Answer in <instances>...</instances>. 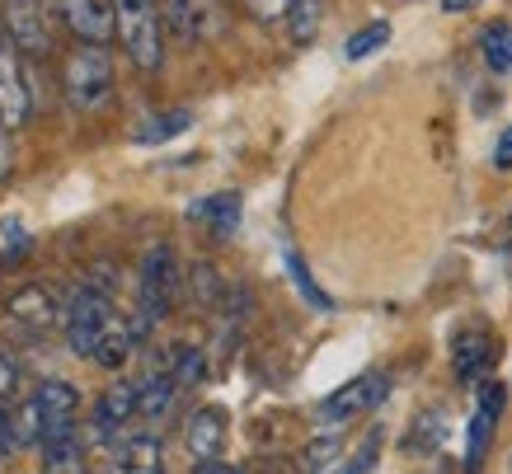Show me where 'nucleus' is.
I'll return each mask as SVG.
<instances>
[{
    "instance_id": "obj_32",
    "label": "nucleus",
    "mask_w": 512,
    "mask_h": 474,
    "mask_svg": "<svg viewBox=\"0 0 512 474\" xmlns=\"http://www.w3.org/2000/svg\"><path fill=\"white\" fill-rule=\"evenodd\" d=\"M19 385H24V371H19V362L10 352L0 348V399H15Z\"/></svg>"
},
{
    "instance_id": "obj_31",
    "label": "nucleus",
    "mask_w": 512,
    "mask_h": 474,
    "mask_svg": "<svg viewBox=\"0 0 512 474\" xmlns=\"http://www.w3.org/2000/svg\"><path fill=\"white\" fill-rule=\"evenodd\" d=\"M259 24H287V0H240Z\"/></svg>"
},
{
    "instance_id": "obj_17",
    "label": "nucleus",
    "mask_w": 512,
    "mask_h": 474,
    "mask_svg": "<svg viewBox=\"0 0 512 474\" xmlns=\"http://www.w3.org/2000/svg\"><path fill=\"white\" fill-rule=\"evenodd\" d=\"M137 329H132V320H127V315H113L109 320V329H104V338H99V348H94V357L90 362H99V367L104 371H118L127 362V357H132V352H137Z\"/></svg>"
},
{
    "instance_id": "obj_14",
    "label": "nucleus",
    "mask_w": 512,
    "mask_h": 474,
    "mask_svg": "<svg viewBox=\"0 0 512 474\" xmlns=\"http://www.w3.org/2000/svg\"><path fill=\"white\" fill-rule=\"evenodd\" d=\"M188 221H198L212 240H231L240 230V193H212L188 207Z\"/></svg>"
},
{
    "instance_id": "obj_30",
    "label": "nucleus",
    "mask_w": 512,
    "mask_h": 474,
    "mask_svg": "<svg viewBox=\"0 0 512 474\" xmlns=\"http://www.w3.org/2000/svg\"><path fill=\"white\" fill-rule=\"evenodd\" d=\"M447 437V428H442V413H423L419 423H414V432H409V451H437V442Z\"/></svg>"
},
{
    "instance_id": "obj_24",
    "label": "nucleus",
    "mask_w": 512,
    "mask_h": 474,
    "mask_svg": "<svg viewBox=\"0 0 512 474\" xmlns=\"http://www.w3.org/2000/svg\"><path fill=\"white\" fill-rule=\"evenodd\" d=\"M386 43H390V24H386V19H372V24H362L357 33H348L343 57H348V62H367V57H372V52H381Z\"/></svg>"
},
{
    "instance_id": "obj_21",
    "label": "nucleus",
    "mask_w": 512,
    "mask_h": 474,
    "mask_svg": "<svg viewBox=\"0 0 512 474\" xmlns=\"http://www.w3.org/2000/svg\"><path fill=\"white\" fill-rule=\"evenodd\" d=\"M156 10H160V19H165V29H170L174 38H184V43L202 38V29H207L202 0H156Z\"/></svg>"
},
{
    "instance_id": "obj_15",
    "label": "nucleus",
    "mask_w": 512,
    "mask_h": 474,
    "mask_svg": "<svg viewBox=\"0 0 512 474\" xmlns=\"http://www.w3.org/2000/svg\"><path fill=\"white\" fill-rule=\"evenodd\" d=\"M160 437L156 432H137V437H123V442L113 446V474H160Z\"/></svg>"
},
{
    "instance_id": "obj_4",
    "label": "nucleus",
    "mask_w": 512,
    "mask_h": 474,
    "mask_svg": "<svg viewBox=\"0 0 512 474\" xmlns=\"http://www.w3.org/2000/svg\"><path fill=\"white\" fill-rule=\"evenodd\" d=\"M113 315H118L113 296H104V291H94V287H80L66 301V320H62L66 348L76 352V357H94V348H99V338H104Z\"/></svg>"
},
{
    "instance_id": "obj_39",
    "label": "nucleus",
    "mask_w": 512,
    "mask_h": 474,
    "mask_svg": "<svg viewBox=\"0 0 512 474\" xmlns=\"http://www.w3.org/2000/svg\"><path fill=\"white\" fill-rule=\"evenodd\" d=\"M0 137H10V132H5V123H0Z\"/></svg>"
},
{
    "instance_id": "obj_18",
    "label": "nucleus",
    "mask_w": 512,
    "mask_h": 474,
    "mask_svg": "<svg viewBox=\"0 0 512 474\" xmlns=\"http://www.w3.org/2000/svg\"><path fill=\"white\" fill-rule=\"evenodd\" d=\"M174 395H179V381H174L170 371H165V367L151 371V376L137 385V418H146V423H160V418L170 413Z\"/></svg>"
},
{
    "instance_id": "obj_38",
    "label": "nucleus",
    "mask_w": 512,
    "mask_h": 474,
    "mask_svg": "<svg viewBox=\"0 0 512 474\" xmlns=\"http://www.w3.org/2000/svg\"><path fill=\"white\" fill-rule=\"evenodd\" d=\"M475 5H484V0H442L447 15H466V10H475Z\"/></svg>"
},
{
    "instance_id": "obj_8",
    "label": "nucleus",
    "mask_w": 512,
    "mask_h": 474,
    "mask_svg": "<svg viewBox=\"0 0 512 474\" xmlns=\"http://www.w3.org/2000/svg\"><path fill=\"white\" fill-rule=\"evenodd\" d=\"M33 113V94L24 80V62H19L15 43H0V123L5 132H19Z\"/></svg>"
},
{
    "instance_id": "obj_13",
    "label": "nucleus",
    "mask_w": 512,
    "mask_h": 474,
    "mask_svg": "<svg viewBox=\"0 0 512 474\" xmlns=\"http://www.w3.org/2000/svg\"><path fill=\"white\" fill-rule=\"evenodd\" d=\"M184 446L193 460H217L221 446H226V409L207 404L184 423Z\"/></svg>"
},
{
    "instance_id": "obj_35",
    "label": "nucleus",
    "mask_w": 512,
    "mask_h": 474,
    "mask_svg": "<svg viewBox=\"0 0 512 474\" xmlns=\"http://www.w3.org/2000/svg\"><path fill=\"white\" fill-rule=\"evenodd\" d=\"M193 474H245V470H240V465H231V460H198V470H193Z\"/></svg>"
},
{
    "instance_id": "obj_11",
    "label": "nucleus",
    "mask_w": 512,
    "mask_h": 474,
    "mask_svg": "<svg viewBox=\"0 0 512 474\" xmlns=\"http://www.w3.org/2000/svg\"><path fill=\"white\" fill-rule=\"evenodd\" d=\"M132 418H137V385L113 381L109 390L99 395V404H94L90 428H94V437H99V442H113V437H118Z\"/></svg>"
},
{
    "instance_id": "obj_1",
    "label": "nucleus",
    "mask_w": 512,
    "mask_h": 474,
    "mask_svg": "<svg viewBox=\"0 0 512 474\" xmlns=\"http://www.w3.org/2000/svg\"><path fill=\"white\" fill-rule=\"evenodd\" d=\"M113 19H118V43H123L127 62L141 76H156L165 66V19H160L156 0H113Z\"/></svg>"
},
{
    "instance_id": "obj_5",
    "label": "nucleus",
    "mask_w": 512,
    "mask_h": 474,
    "mask_svg": "<svg viewBox=\"0 0 512 474\" xmlns=\"http://www.w3.org/2000/svg\"><path fill=\"white\" fill-rule=\"evenodd\" d=\"M386 395H390L386 371H362V376H353L343 390H334V395L320 404V423H325V432H339V423H348V418H357V413L376 409Z\"/></svg>"
},
{
    "instance_id": "obj_22",
    "label": "nucleus",
    "mask_w": 512,
    "mask_h": 474,
    "mask_svg": "<svg viewBox=\"0 0 512 474\" xmlns=\"http://www.w3.org/2000/svg\"><path fill=\"white\" fill-rule=\"evenodd\" d=\"M480 52H484V66L494 71V76H508L512 71V24H489L480 33Z\"/></svg>"
},
{
    "instance_id": "obj_20",
    "label": "nucleus",
    "mask_w": 512,
    "mask_h": 474,
    "mask_svg": "<svg viewBox=\"0 0 512 474\" xmlns=\"http://www.w3.org/2000/svg\"><path fill=\"white\" fill-rule=\"evenodd\" d=\"M43 470L47 474H85V442L80 432H62L43 442Z\"/></svg>"
},
{
    "instance_id": "obj_34",
    "label": "nucleus",
    "mask_w": 512,
    "mask_h": 474,
    "mask_svg": "<svg viewBox=\"0 0 512 474\" xmlns=\"http://www.w3.org/2000/svg\"><path fill=\"white\" fill-rule=\"evenodd\" d=\"M15 423H10V413L0 409V456H10V451H15Z\"/></svg>"
},
{
    "instance_id": "obj_12",
    "label": "nucleus",
    "mask_w": 512,
    "mask_h": 474,
    "mask_svg": "<svg viewBox=\"0 0 512 474\" xmlns=\"http://www.w3.org/2000/svg\"><path fill=\"white\" fill-rule=\"evenodd\" d=\"M38 404H43V423L47 437H62V432H76V413H80V390L71 381H43L38 390ZM43 437V442H47Z\"/></svg>"
},
{
    "instance_id": "obj_25",
    "label": "nucleus",
    "mask_w": 512,
    "mask_h": 474,
    "mask_svg": "<svg viewBox=\"0 0 512 474\" xmlns=\"http://www.w3.org/2000/svg\"><path fill=\"white\" fill-rule=\"evenodd\" d=\"M10 423H15V442L19 446H43L47 423H43V404H38V395L24 399V404L10 413Z\"/></svg>"
},
{
    "instance_id": "obj_3",
    "label": "nucleus",
    "mask_w": 512,
    "mask_h": 474,
    "mask_svg": "<svg viewBox=\"0 0 512 474\" xmlns=\"http://www.w3.org/2000/svg\"><path fill=\"white\" fill-rule=\"evenodd\" d=\"M179 287H184V277H179L174 249L170 245L146 249L141 273H137V320L160 324L174 310V301H179Z\"/></svg>"
},
{
    "instance_id": "obj_27",
    "label": "nucleus",
    "mask_w": 512,
    "mask_h": 474,
    "mask_svg": "<svg viewBox=\"0 0 512 474\" xmlns=\"http://www.w3.org/2000/svg\"><path fill=\"white\" fill-rule=\"evenodd\" d=\"M287 277H292V287L301 291V301L315 310H334V301H329V291H320V282L311 277V268L301 263V254H287Z\"/></svg>"
},
{
    "instance_id": "obj_16",
    "label": "nucleus",
    "mask_w": 512,
    "mask_h": 474,
    "mask_svg": "<svg viewBox=\"0 0 512 474\" xmlns=\"http://www.w3.org/2000/svg\"><path fill=\"white\" fill-rule=\"evenodd\" d=\"M494 357H498L494 338L484 334V329H466V334L456 338V352H451V367H456V376H461V381H480L484 371L494 367Z\"/></svg>"
},
{
    "instance_id": "obj_28",
    "label": "nucleus",
    "mask_w": 512,
    "mask_h": 474,
    "mask_svg": "<svg viewBox=\"0 0 512 474\" xmlns=\"http://www.w3.org/2000/svg\"><path fill=\"white\" fill-rule=\"evenodd\" d=\"M339 451H343L339 432H325L320 442H311L306 451H301V470L306 474H329L334 465H339Z\"/></svg>"
},
{
    "instance_id": "obj_36",
    "label": "nucleus",
    "mask_w": 512,
    "mask_h": 474,
    "mask_svg": "<svg viewBox=\"0 0 512 474\" xmlns=\"http://www.w3.org/2000/svg\"><path fill=\"white\" fill-rule=\"evenodd\" d=\"M24 249H29V240H15V245L5 249V254H0V273H5V268H15V259L24 254Z\"/></svg>"
},
{
    "instance_id": "obj_9",
    "label": "nucleus",
    "mask_w": 512,
    "mask_h": 474,
    "mask_svg": "<svg viewBox=\"0 0 512 474\" xmlns=\"http://www.w3.org/2000/svg\"><path fill=\"white\" fill-rule=\"evenodd\" d=\"M503 404H508V390H503L498 381H484L480 385V409H475L470 432H466V474H475L484 465V456H489L494 423H498V413H503Z\"/></svg>"
},
{
    "instance_id": "obj_37",
    "label": "nucleus",
    "mask_w": 512,
    "mask_h": 474,
    "mask_svg": "<svg viewBox=\"0 0 512 474\" xmlns=\"http://www.w3.org/2000/svg\"><path fill=\"white\" fill-rule=\"evenodd\" d=\"M10 165H15V155H10V141L0 137V184L10 179Z\"/></svg>"
},
{
    "instance_id": "obj_19",
    "label": "nucleus",
    "mask_w": 512,
    "mask_h": 474,
    "mask_svg": "<svg viewBox=\"0 0 512 474\" xmlns=\"http://www.w3.org/2000/svg\"><path fill=\"white\" fill-rule=\"evenodd\" d=\"M188 127H193V113L188 108H165V113H151V118H141L132 141L137 146H165V141L184 137Z\"/></svg>"
},
{
    "instance_id": "obj_10",
    "label": "nucleus",
    "mask_w": 512,
    "mask_h": 474,
    "mask_svg": "<svg viewBox=\"0 0 512 474\" xmlns=\"http://www.w3.org/2000/svg\"><path fill=\"white\" fill-rule=\"evenodd\" d=\"M57 5H62V19L66 29L76 33V43H109L118 33L109 0H57Z\"/></svg>"
},
{
    "instance_id": "obj_33",
    "label": "nucleus",
    "mask_w": 512,
    "mask_h": 474,
    "mask_svg": "<svg viewBox=\"0 0 512 474\" xmlns=\"http://www.w3.org/2000/svg\"><path fill=\"white\" fill-rule=\"evenodd\" d=\"M494 169H503L508 174L512 169V123L498 132V141H494Z\"/></svg>"
},
{
    "instance_id": "obj_29",
    "label": "nucleus",
    "mask_w": 512,
    "mask_h": 474,
    "mask_svg": "<svg viewBox=\"0 0 512 474\" xmlns=\"http://www.w3.org/2000/svg\"><path fill=\"white\" fill-rule=\"evenodd\" d=\"M376 456H381V428H372V432H367V442L357 446L353 456L339 460V474H372Z\"/></svg>"
},
{
    "instance_id": "obj_6",
    "label": "nucleus",
    "mask_w": 512,
    "mask_h": 474,
    "mask_svg": "<svg viewBox=\"0 0 512 474\" xmlns=\"http://www.w3.org/2000/svg\"><path fill=\"white\" fill-rule=\"evenodd\" d=\"M5 315L19 324V329H29V334H52V329H62L66 320V306L57 301V291L43 287V282H24L5 296Z\"/></svg>"
},
{
    "instance_id": "obj_26",
    "label": "nucleus",
    "mask_w": 512,
    "mask_h": 474,
    "mask_svg": "<svg viewBox=\"0 0 512 474\" xmlns=\"http://www.w3.org/2000/svg\"><path fill=\"white\" fill-rule=\"evenodd\" d=\"M179 381V390H188V385L202 381V371H207V357H202V348H193V343H179V348H170V367H165Z\"/></svg>"
},
{
    "instance_id": "obj_2",
    "label": "nucleus",
    "mask_w": 512,
    "mask_h": 474,
    "mask_svg": "<svg viewBox=\"0 0 512 474\" xmlns=\"http://www.w3.org/2000/svg\"><path fill=\"white\" fill-rule=\"evenodd\" d=\"M62 80H66V99H71L80 113L109 104V94H113V52L104 43H76V52H71L66 66H62Z\"/></svg>"
},
{
    "instance_id": "obj_23",
    "label": "nucleus",
    "mask_w": 512,
    "mask_h": 474,
    "mask_svg": "<svg viewBox=\"0 0 512 474\" xmlns=\"http://www.w3.org/2000/svg\"><path fill=\"white\" fill-rule=\"evenodd\" d=\"M320 19H325V0H287V29H292V43H315L320 33Z\"/></svg>"
},
{
    "instance_id": "obj_7",
    "label": "nucleus",
    "mask_w": 512,
    "mask_h": 474,
    "mask_svg": "<svg viewBox=\"0 0 512 474\" xmlns=\"http://www.w3.org/2000/svg\"><path fill=\"white\" fill-rule=\"evenodd\" d=\"M5 33H10V43L24 52V57H33V62H43V57H52V29H47L43 19V5L38 0H5Z\"/></svg>"
}]
</instances>
